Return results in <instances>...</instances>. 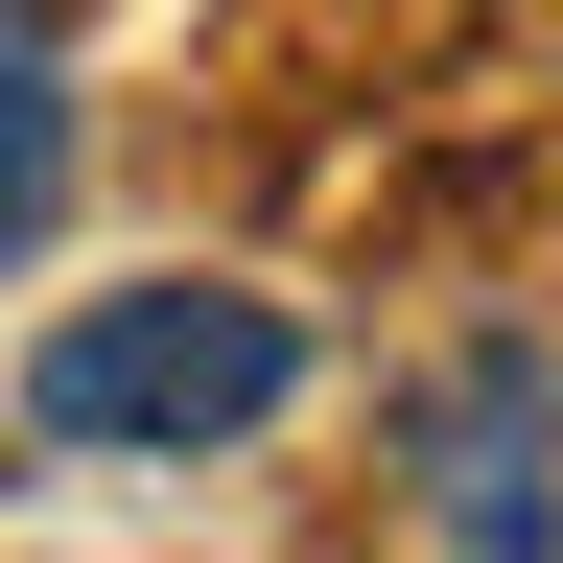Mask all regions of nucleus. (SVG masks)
Wrapping results in <instances>:
<instances>
[{
  "mask_svg": "<svg viewBox=\"0 0 563 563\" xmlns=\"http://www.w3.org/2000/svg\"><path fill=\"white\" fill-rule=\"evenodd\" d=\"M306 399V329L258 306V282H95L47 352H24V422L95 470H188V446H258V422Z\"/></svg>",
  "mask_w": 563,
  "mask_h": 563,
  "instance_id": "f257e3e1",
  "label": "nucleus"
},
{
  "mask_svg": "<svg viewBox=\"0 0 563 563\" xmlns=\"http://www.w3.org/2000/svg\"><path fill=\"white\" fill-rule=\"evenodd\" d=\"M399 446H422V540L446 563H563V352H446V376L399 399Z\"/></svg>",
  "mask_w": 563,
  "mask_h": 563,
  "instance_id": "f03ea898",
  "label": "nucleus"
},
{
  "mask_svg": "<svg viewBox=\"0 0 563 563\" xmlns=\"http://www.w3.org/2000/svg\"><path fill=\"white\" fill-rule=\"evenodd\" d=\"M47 188H70V47H47V0H0V258L47 235Z\"/></svg>",
  "mask_w": 563,
  "mask_h": 563,
  "instance_id": "7ed1b4c3",
  "label": "nucleus"
}]
</instances>
